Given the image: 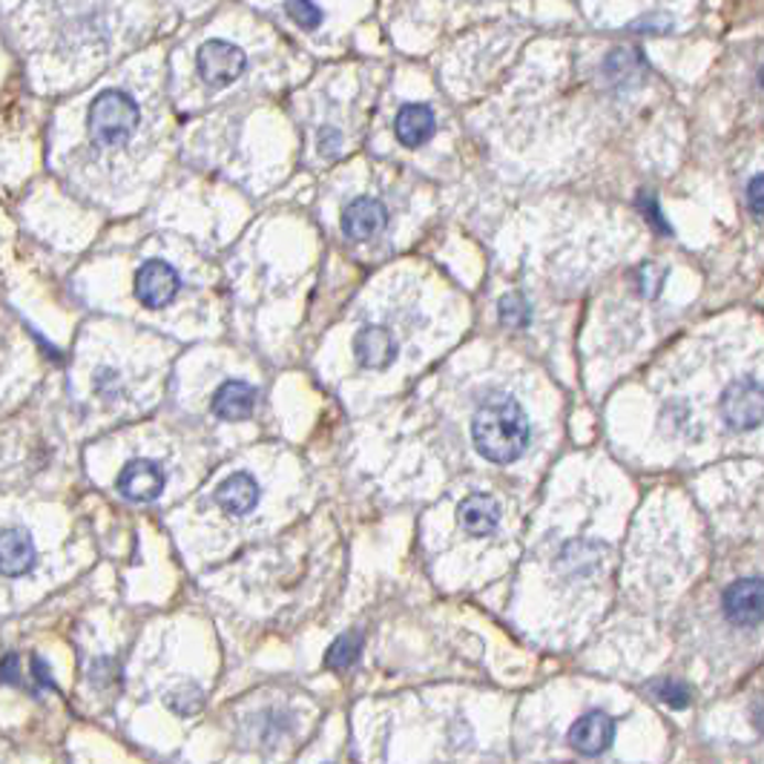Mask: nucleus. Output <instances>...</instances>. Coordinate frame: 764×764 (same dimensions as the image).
Returning a JSON list of instances; mask_svg holds the SVG:
<instances>
[{
  "instance_id": "nucleus-1",
  "label": "nucleus",
  "mask_w": 764,
  "mask_h": 764,
  "mask_svg": "<svg viewBox=\"0 0 764 764\" xmlns=\"http://www.w3.org/2000/svg\"><path fill=\"white\" fill-rule=\"evenodd\" d=\"M472 437L474 449L481 452V458L492 460L497 466L515 463L517 458H524L531 440V426L520 402L512 397H488L481 402L477 415L472 420Z\"/></svg>"
},
{
  "instance_id": "nucleus-2",
  "label": "nucleus",
  "mask_w": 764,
  "mask_h": 764,
  "mask_svg": "<svg viewBox=\"0 0 764 764\" xmlns=\"http://www.w3.org/2000/svg\"><path fill=\"white\" fill-rule=\"evenodd\" d=\"M141 112L136 98H130L121 89H107L89 104L87 112V130L93 136L95 144L101 147H118L130 139L132 132L139 130Z\"/></svg>"
},
{
  "instance_id": "nucleus-3",
  "label": "nucleus",
  "mask_w": 764,
  "mask_h": 764,
  "mask_svg": "<svg viewBox=\"0 0 764 764\" xmlns=\"http://www.w3.org/2000/svg\"><path fill=\"white\" fill-rule=\"evenodd\" d=\"M721 420L733 431H753L764 422V386L756 379H739L721 394Z\"/></svg>"
},
{
  "instance_id": "nucleus-4",
  "label": "nucleus",
  "mask_w": 764,
  "mask_h": 764,
  "mask_svg": "<svg viewBox=\"0 0 764 764\" xmlns=\"http://www.w3.org/2000/svg\"><path fill=\"white\" fill-rule=\"evenodd\" d=\"M196 66L204 84L218 89L241 78L245 66H248V58H245V52L236 44H227V41H207V44L198 50Z\"/></svg>"
},
{
  "instance_id": "nucleus-5",
  "label": "nucleus",
  "mask_w": 764,
  "mask_h": 764,
  "mask_svg": "<svg viewBox=\"0 0 764 764\" xmlns=\"http://www.w3.org/2000/svg\"><path fill=\"white\" fill-rule=\"evenodd\" d=\"M179 284H182V279H179L173 265L161 262V259H150V262H144L136 270L132 288H136V297H139L141 305L159 311V308L173 302L175 293H179Z\"/></svg>"
},
{
  "instance_id": "nucleus-6",
  "label": "nucleus",
  "mask_w": 764,
  "mask_h": 764,
  "mask_svg": "<svg viewBox=\"0 0 764 764\" xmlns=\"http://www.w3.org/2000/svg\"><path fill=\"white\" fill-rule=\"evenodd\" d=\"M721 610L735 626H756L764 621V578H739L730 583Z\"/></svg>"
},
{
  "instance_id": "nucleus-7",
  "label": "nucleus",
  "mask_w": 764,
  "mask_h": 764,
  "mask_svg": "<svg viewBox=\"0 0 764 764\" xmlns=\"http://www.w3.org/2000/svg\"><path fill=\"white\" fill-rule=\"evenodd\" d=\"M164 483H168V474L159 463L153 460H132L121 469L118 474V495L130 503H150L159 501L161 492H164Z\"/></svg>"
},
{
  "instance_id": "nucleus-8",
  "label": "nucleus",
  "mask_w": 764,
  "mask_h": 764,
  "mask_svg": "<svg viewBox=\"0 0 764 764\" xmlns=\"http://www.w3.org/2000/svg\"><path fill=\"white\" fill-rule=\"evenodd\" d=\"M567 739L572 750H578L581 756H601L604 750H610L612 739H615V721H612V715L601 713V710H592V713H583L569 728Z\"/></svg>"
},
{
  "instance_id": "nucleus-9",
  "label": "nucleus",
  "mask_w": 764,
  "mask_h": 764,
  "mask_svg": "<svg viewBox=\"0 0 764 764\" xmlns=\"http://www.w3.org/2000/svg\"><path fill=\"white\" fill-rule=\"evenodd\" d=\"M397 354H400V345L394 343V336L388 334L386 327L365 325L354 336V357L363 368L386 372L388 365H394Z\"/></svg>"
},
{
  "instance_id": "nucleus-10",
  "label": "nucleus",
  "mask_w": 764,
  "mask_h": 764,
  "mask_svg": "<svg viewBox=\"0 0 764 764\" xmlns=\"http://www.w3.org/2000/svg\"><path fill=\"white\" fill-rule=\"evenodd\" d=\"M256 400H259V391H256L250 383L245 379H227L213 394V415L222 417V420H248L254 415Z\"/></svg>"
},
{
  "instance_id": "nucleus-11",
  "label": "nucleus",
  "mask_w": 764,
  "mask_h": 764,
  "mask_svg": "<svg viewBox=\"0 0 764 764\" xmlns=\"http://www.w3.org/2000/svg\"><path fill=\"white\" fill-rule=\"evenodd\" d=\"M0 567L7 578H21L35 567V544L30 531L7 526L0 535Z\"/></svg>"
},
{
  "instance_id": "nucleus-12",
  "label": "nucleus",
  "mask_w": 764,
  "mask_h": 764,
  "mask_svg": "<svg viewBox=\"0 0 764 764\" xmlns=\"http://www.w3.org/2000/svg\"><path fill=\"white\" fill-rule=\"evenodd\" d=\"M386 225V207L377 198H354L343 211V234L351 241H365L377 236Z\"/></svg>"
},
{
  "instance_id": "nucleus-13",
  "label": "nucleus",
  "mask_w": 764,
  "mask_h": 764,
  "mask_svg": "<svg viewBox=\"0 0 764 764\" xmlns=\"http://www.w3.org/2000/svg\"><path fill=\"white\" fill-rule=\"evenodd\" d=\"M259 495H262L259 483H256L250 474L236 472L216 488V495L213 497H216L218 509L227 512V515L239 517V515H248V512L256 509Z\"/></svg>"
},
{
  "instance_id": "nucleus-14",
  "label": "nucleus",
  "mask_w": 764,
  "mask_h": 764,
  "mask_svg": "<svg viewBox=\"0 0 764 764\" xmlns=\"http://www.w3.org/2000/svg\"><path fill=\"white\" fill-rule=\"evenodd\" d=\"M458 520L469 535L486 538L501 524V503L492 495H469L458 506Z\"/></svg>"
},
{
  "instance_id": "nucleus-15",
  "label": "nucleus",
  "mask_w": 764,
  "mask_h": 764,
  "mask_svg": "<svg viewBox=\"0 0 764 764\" xmlns=\"http://www.w3.org/2000/svg\"><path fill=\"white\" fill-rule=\"evenodd\" d=\"M394 132H397V139L406 147L426 144L431 139V132H434V112L426 104H406L397 112Z\"/></svg>"
},
{
  "instance_id": "nucleus-16",
  "label": "nucleus",
  "mask_w": 764,
  "mask_h": 764,
  "mask_svg": "<svg viewBox=\"0 0 764 764\" xmlns=\"http://www.w3.org/2000/svg\"><path fill=\"white\" fill-rule=\"evenodd\" d=\"M598 563H601V549L595 544H587V540H572V544L563 546L561 552V567L569 575H590L595 572Z\"/></svg>"
},
{
  "instance_id": "nucleus-17",
  "label": "nucleus",
  "mask_w": 764,
  "mask_h": 764,
  "mask_svg": "<svg viewBox=\"0 0 764 764\" xmlns=\"http://www.w3.org/2000/svg\"><path fill=\"white\" fill-rule=\"evenodd\" d=\"M497 313H501L503 325L526 327L531 320V305L526 302V297H520V293H506V297L497 302Z\"/></svg>"
},
{
  "instance_id": "nucleus-18",
  "label": "nucleus",
  "mask_w": 764,
  "mask_h": 764,
  "mask_svg": "<svg viewBox=\"0 0 764 764\" xmlns=\"http://www.w3.org/2000/svg\"><path fill=\"white\" fill-rule=\"evenodd\" d=\"M359 655V635H343V638L334 641V647L327 649V667L334 670H345L351 664L357 661Z\"/></svg>"
},
{
  "instance_id": "nucleus-19",
  "label": "nucleus",
  "mask_w": 764,
  "mask_h": 764,
  "mask_svg": "<svg viewBox=\"0 0 764 764\" xmlns=\"http://www.w3.org/2000/svg\"><path fill=\"white\" fill-rule=\"evenodd\" d=\"M638 66H641V61H638V55H635V52L618 50V52H612L610 58H606L604 73L610 75L615 84H624L630 75H638Z\"/></svg>"
},
{
  "instance_id": "nucleus-20",
  "label": "nucleus",
  "mask_w": 764,
  "mask_h": 764,
  "mask_svg": "<svg viewBox=\"0 0 764 764\" xmlns=\"http://www.w3.org/2000/svg\"><path fill=\"white\" fill-rule=\"evenodd\" d=\"M653 692L664 704L672 707V710H687V707H690V690H687L681 681H658V685L653 687Z\"/></svg>"
},
{
  "instance_id": "nucleus-21",
  "label": "nucleus",
  "mask_w": 764,
  "mask_h": 764,
  "mask_svg": "<svg viewBox=\"0 0 764 764\" xmlns=\"http://www.w3.org/2000/svg\"><path fill=\"white\" fill-rule=\"evenodd\" d=\"M284 12L293 18V23H299L302 30H316L322 23V9L313 7V3H288L284 7Z\"/></svg>"
},
{
  "instance_id": "nucleus-22",
  "label": "nucleus",
  "mask_w": 764,
  "mask_h": 764,
  "mask_svg": "<svg viewBox=\"0 0 764 764\" xmlns=\"http://www.w3.org/2000/svg\"><path fill=\"white\" fill-rule=\"evenodd\" d=\"M170 707H173L175 713H182V715L196 713L198 707H202V692H198L196 687H184V690H175L173 699H170Z\"/></svg>"
},
{
  "instance_id": "nucleus-23",
  "label": "nucleus",
  "mask_w": 764,
  "mask_h": 764,
  "mask_svg": "<svg viewBox=\"0 0 764 764\" xmlns=\"http://www.w3.org/2000/svg\"><path fill=\"white\" fill-rule=\"evenodd\" d=\"M638 207L641 213L647 216V222H653V227L658 230V234H670V227H667V222H664L661 211H658V202H655L653 196H641Z\"/></svg>"
},
{
  "instance_id": "nucleus-24",
  "label": "nucleus",
  "mask_w": 764,
  "mask_h": 764,
  "mask_svg": "<svg viewBox=\"0 0 764 764\" xmlns=\"http://www.w3.org/2000/svg\"><path fill=\"white\" fill-rule=\"evenodd\" d=\"M316 147H320V153L325 155V159H334L336 150L343 147V132L334 130V127H325V130L320 132V141H316Z\"/></svg>"
},
{
  "instance_id": "nucleus-25",
  "label": "nucleus",
  "mask_w": 764,
  "mask_h": 764,
  "mask_svg": "<svg viewBox=\"0 0 764 764\" xmlns=\"http://www.w3.org/2000/svg\"><path fill=\"white\" fill-rule=\"evenodd\" d=\"M747 204L753 213H762L764 216V173L753 175L747 184Z\"/></svg>"
},
{
  "instance_id": "nucleus-26",
  "label": "nucleus",
  "mask_w": 764,
  "mask_h": 764,
  "mask_svg": "<svg viewBox=\"0 0 764 764\" xmlns=\"http://www.w3.org/2000/svg\"><path fill=\"white\" fill-rule=\"evenodd\" d=\"M95 388H98V394H101V397H107V400H116L118 397V374L112 372V368L101 372L98 374V379H95Z\"/></svg>"
},
{
  "instance_id": "nucleus-27",
  "label": "nucleus",
  "mask_w": 764,
  "mask_h": 764,
  "mask_svg": "<svg viewBox=\"0 0 764 764\" xmlns=\"http://www.w3.org/2000/svg\"><path fill=\"white\" fill-rule=\"evenodd\" d=\"M32 676H35V681H37V687H46V690H55V681H52V676H50V667H46L41 658H32Z\"/></svg>"
},
{
  "instance_id": "nucleus-28",
  "label": "nucleus",
  "mask_w": 764,
  "mask_h": 764,
  "mask_svg": "<svg viewBox=\"0 0 764 764\" xmlns=\"http://www.w3.org/2000/svg\"><path fill=\"white\" fill-rule=\"evenodd\" d=\"M638 284H641V291L647 293V297H653V293L658 291V284H661V277H658L653 268H644L638 273Z\"/></svg>"
},
{
  "instance_id": "nucleus-29",
  "label": "nucleus",
  "mask_w": 764,
  "mask_h": 764,
  "mask_svg": "<svg viewBox=\"0 0 764 764\" xmlns=\"http://www.w3.org/2000/svg\"><path fill=\"white\" fill-rule=\"evenodd\" d=\"M3 681H7V685H21V678H18V655L15 653H7V658H3Z\"/></svg>"
},
{
  "instance_id": "nucleus-30",
  "label": "nucleus",
  "mask_w": 764,
  "mask_h": 764,
  "mask_svg": "<svg viewBox=\"0 0 764 764\" xmlns=\"http://www.w3.org/2000/svg\"><path fill=\"white\" fill-rule=\"evenodd\" d=\"M753 724H756L758 733L764 735V701H758L756 710H753Z\"/></svg>"
},
{
  "instance_id": "nucleus-31",
  "label": "nucleus",
  "mask_w": 764,
  "mask_h": 764,
  "mask_svg": "<svg viewBox=\"0 0 764 764\" xmlns=\"http://www.w3.org/2000/svg\"><path fill=\"white\" fill-rule=\"evenodd\" d=\"M758 80H762V84H764V64H762V69H758Z\"/></svg>"
}]
</instances>
